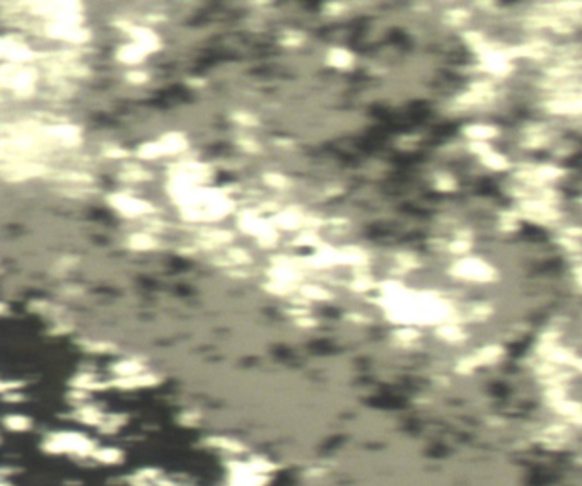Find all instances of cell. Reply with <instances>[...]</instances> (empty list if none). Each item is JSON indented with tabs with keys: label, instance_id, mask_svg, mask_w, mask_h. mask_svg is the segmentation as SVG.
I'll return each instance as SVG.
<instances>
[{
	"label": "cell",
	"instance_id": "cell-1",
	"mask_svg": "<svg viewBox=\"0 0 582 486\" xmlns=\"http://www.w3.org/2000/svg\"><path fill=\"white\" fill-rule=\"evenodd\" d=\"M43 449L50 454H71L77 458H93L96 444L87 435L77 431H57L46 435Z\"/></svg>",
	"mask_w": 582,
	"mask_h": 486
},
{
	"label": "cell",
	"instance_id": "cell-3",
	"mask_svg": "<svg viewBox=\"0 0 582 486\" xmlns=\"http://www.w3.org/2000/svg\"><path fill=\"white\" fill-rule=\"evenodd\" d=\"M93 459L100 464H104V466H113V464H118L123 459V452L116 447H101L96 449Z\"/></svg>",
	"mask_w": 582,
	"mask_h": 486
},
{
	"label": "cell",
	"instance_id": "cell-5",
	"mask_svg": "<svg viewBox=\"0 0 582 486\" xmlns=\"http://www.w3.org/2000/svg\"><path fill=\"white\" fill-rule=\"evenodd\" d=\"M444 58H446V52H444V55H442V61H444ZM442 61H441V65H442ZM439 70H441V68H439ZM438 77H439V74H438ZM435 82H438V79H435ZM434 89H435V86H434ZM434 94V93H432Z\"/></svg>",
	"mask_w": 582,
	"mask_h": 486
},
{
	"label": "cell",
	"instance_id": "cell-2",
	"mask_svg": "<svg viewBox=\"0 0 582 486\" xmlns=\"http://www.w3.org/2000/svg\"><path fill=\"white\" fill-rule=\"evenodd\" d=\"M209 444L212 445L214 449H219V451L225 452V454L229 456H236L245 452V447H243L238 440H232V438L229 437H212Z\"/></svg>",
	"mask_w": 582,
	"mask_h": 486
},
{
	"label": "cell",
	"instance_id": "cell-6",
	"mask_svg": "<svg viewBox=\"0 0 582 486\" xmlns=\"http://www.w3.org/2000/svg\"><path fill=\"white\" fill-rule=\"evenodd\" d=\"M137 486H154V485H137Z\"/></svg>",
	"mask_w": 582,
	"mask_h": 486
},
{
	"label": "cell",
	"instance_id": "cell-4",
	"mask_svg": "<svg viewBox=\"0 0 582 486\" xmlns=\"http://www.w3.org/2000/svg\"><path fill=\"white\" fill-rule=\"evenodd\" d=\"M3 427L9 431H26L32 427V422L24 415H7L3 418Z\"/></svg>",
	"mask_w": 582,
	"mask_h": 486
}]
</instances>
